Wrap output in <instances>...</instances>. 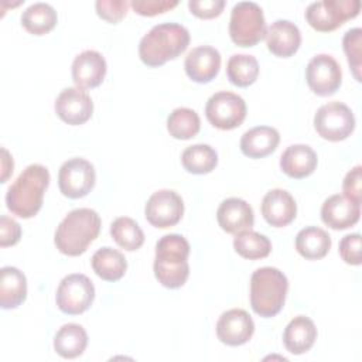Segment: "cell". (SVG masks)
Returning <instances> with one entry per match:
<instances>
[{"label":"cell","instance_id":"cell-1","mask_svg":"<svg viewBox=\"0 0 362 362\" xmlns=\"http://www.w3.org/2000/svg\"><path fill=\"white\" fill-rule=\"evenodd\" d=\"M49 184V171L41 164H30L8 187L6 205L20 218L28 219L42 206L44 192Z\"/></svg>","mask_w":362,"mask_h":362},{"label":"cell","instance_id":"cell-2","mask_svg":"<svg viewBox=\"0 0 362 362\" xmlns=\"http://www.w3.org/2000/svg\"><path fill=\"white\" fill-rule=\"evenodd\" d=\"M189 44L188 30L178 23L154 25L139 44V57L147 66H161L175 59Z\"/></svg>","mask_w":362,"mask_h":362},{"label":"cell","instance_id":"cell-3","mask_svg":"<svg viewBox=\"0 0 362 362\" xmlns=\"http://www.w3.org/2000/svg\"><path fill=\"white\" fill-rule=\"evenodd\" d=\"M189 243L178 235H164L156 243L154 276L158 283L167 288H178L184 286L189 274L188 264Z\"/></svg>","mask_w":362,"mask_h":362},{"label":"cell","instance_id":"cell-4","mask_svg":"<svg viewBox=\"0 0 362 362\" xmlns=\"http://www.w3.org/2000/svg\"><path fill=\"white\" fill-rule=\"evenodd\" d=\"M100 216L90 208L71 211L55 230V246L66 256H79L98 238L100 232Z\"/></svg>","mask_w":362,"mask_h":362},{"label":"cell","instance_id":"cell-5","mask_svg":"<svg viewBox=\"0 0 362 362\" xmlns=\"http://www.w3.org/2000/svg\"><path fill=\"white\" fill-rule=\"evenodd\" d=\"M288 281L283 272L276 267H260L250 277V305L252 310L263 317L277 315L286 301Z\"/></svg>","mask_w":362,"mask_h":362},{"label":"cell","instance_id":"cell-6","mask_svg":"<svg viewBox=\"0 0 362 362\" xmlns=\"http://www.w3.org/2000/svg\"><path fill=\"white\" fill-rule=\"evenodd\" d=\"M230 40L239 47H253L266 35L262 7L255 1H239L233 6L229 21Z\"/></svg>","mask_w":362,"mask_h":362},{"label":"cell","instance_id":"cell-7","mask_svg":"<svg viewBox=\"0 0 362 362\" xmlns=\"http://www.w3.org/2000/svg\"><path fill=\"white\" fill-rule=\"evenodd\" d=\"M359 0H321L311 3L305 10L307 23L320 33L334 31L346 20L359 14Z\"/></svg>","mask_w":362,"mask_h":362},{"label":"cell","instance_id":"cell-8","mask_svg":"<svg viewBox=\"0 0 362 362\" xmlns=\"http://www.w3.org/2000/svg\"><path fill=\"white\" fill-rule=\"evenodd\" d=\"M314 129L325 140L341 141L355 129V116L345 103L328 102L314 115Z\"/></svg>","mask_w":362,"mask_h":362},{"label":"cell","instance_id":"cell-9","mask_svg":"<svg viewBox=\"0 0 362 362\" xmlns=\"http://www.w3.org/2000/svg\"><path fill=\"white\" fill-rule=\"evenodd\" d=\"M95 287L85 274L74 273L65 276L57 288V305L68 315L85 313L93 303Z\"/></svg>","mask_w":362,"mask_h":362},{"label":"cell","instance_id":"cell-10","mask_svg":"<svg viewBox=\"0 0 362 362\" xmlns=\"http://www.w3.org/2000/svg\"><path fill=\"white\" fill-rule=\"evenodd\" d=\"M208 122L219 130H232L240 126L246 117V103L242 96L221 90L214 93L205 106Z\"/></svg>","mask_w":362,"mask_h":362},{"label":"cell","instance_id":"cell-11","mask_svg":"<svg viewBox=\"0 0 362 362\" xmlns=\"http://www.w3.org/2000/svg\"><path fill=\"white\" fill-rule=\"evenodd\" d=\"M95 167L85 158L75 157L65 161L58 171V185L61 192L71 198H82L95 187Z\"/></svg>","mask_w":362,"mask_h":362},{"label":"cell","instance_id":"cell-12","mask_svg":"<svg viewBox=\"0 0 362 362\" xmlns=\"http://www.w3.org/2000/svg\"><path fill=\"white\" fill-rule=\"evenodd\" d=\"M305 81L318 96L334 95L342 82V71L337 59L328 54H318L305 68Z\"/></svg>","mask_w":362,"mask_h":362},{"label":"cell","instance_id":"cell-13","mask_svg":"<svg viewBox=\"0 0 362 362\" xmlns=\"http://www.w3.org/2000/svg\"><path fill=\"white\" fill-rule=\"evenodd\" d=\"M184 214L182 198L173 189H160L147 199L144 215L156 228L165 229L177 225Z\"/></svg>","mask_w":362,"mask_h":362},{"label":"cell","instance_id":"cell-14","mask_svg":"<svg viewBox=\"0 0 362 362\" xmlns=\"http://www.w3.org/2000/svg\"><path fill=\"white\" fill-rule=\"evenodd\" d=\"M54 109L62 122L71 126H79L92 117L93 102L86 90L72 86L64 89L57 96Z\"/></svg>","mask_w":362,"mask_h":362},{"label":"cell","instance_id":"cell-15","mask_svg":"<svg viewBox=\"0 0 362 362\" xmlns=\"http://www.w3.org/2000/svg\"><path fill=\"white\" fill-rule=\"evenodd\" d=\"M255 332L252 317L242 308H232L221 314L216 322L218 339L229 346L246 344Z\"/></svg>","mask_w":362,"mask_h":362},{"label":"cell","instance_id":"cell-16","mask_svg":"<svg viewBox=\"0 0 362 362\" xmlns=\"http://www.w3.org/2000/svg\"><path fill=\"white\" fill-rule=\"evenodd\" d=\"M184 68L188 78L194 82L208 83L219 72L221 54L211 45L195 47L185 57Z\"/></svg>","mask_w":362,"mask_h":362},{"label":"cell","instance_id":"cell-17","mask_svg":"<svg viewBox=\"0 0 362 362\" xmlns=\"http://www.w3.org/2000/svg\"><path fill=\"white\" fill-rule=\"evenodd\" d=\"M105 57L93 49H86L78 54L72 62V79L81 89L99 86L106 75Z\"/></svg>","mask_w":362,"mask_h":362},{"label":"cell","instance_id":"cell-18","mask_svg":"<svg viewBox=\"0 0 362 362\" xmlns=\"http://www.w3.org/2000/svg\"><path fill=\"white\" fill-rule=\"evenodd\" d=\"M260 208L264 221L274 228L287 226L297 215V204L294 198L288 191L281 188L270 189L263 197Z\"/></svg>","mask_w":362,"mask_h":362},{"label":"cell","instance_id":"cell-19","mask_svg":"<svg viewBox=\"0 0 362 362\" xmlns=\"http://www.w3.org/2000/svg\"><path fill=\"white\" fill-rule=\"evenodd\" d=\"M361 216V204L335 194L327 198L321 206L322 222L335 230H344L354 226Z\"/></svg>","mask_w":362,"mask_h":362},{"label":"cell","instance_id":"cell-20","mask_svg":"<svg viewBox=\"0 0 362 362\" xmlns=\"http://www.w3.org/2000/svg\"><path fill=\"white\" fill-rule=\"evenodd\" d=\"M216 219L226 233H238L252 229L255 223L252 206L245 199L236 197L226 198L221 202L216 211Z\"/></svg>","mask_w":362,"mask_h":362},{"label":"cell","instance_id":"cell-21","mask_svg":"<svg viewBox=\"0 0 362 362\" xmlns=\"http://www.w3.org/2000/svg\"><path fill=\"white\" fill-rule=\"evenodd\" d=\"M266 45L272 54L288 58L297 52L301 44L298 27L288 20H276L266 30Z\"/></svg>","mask_w":362,"mask_h":362},{"label":"cell","instance_id":"cell-22","mask_svg":"<svg viewBox=\"0 0 362 362\" xmlns=\"http://www.w3.org/2000/svg\"><path fill=\"white\" fill-rule=\"evenodd\" d=\"M317 153L307 144L288 146L280 157L283 173L296 180L311 175L317 168Z\"/></svg>","mask_w":362,"mask_h":362},{"label":"cell","instance_id":"cell-23","mask_svg":"<svg viewBox=\"0 0 362 362\" xmlns=\"http://www.w3.org/2000/svg\"><path fill=\"white\" fill-rule=\"evenodd\" d=\"M317 339V328L305 315L294 317L283 332V342L290 354L301 355L310 351Z\"/></svg>","mask_w":362,"mask_h":362},{"label":"cell","instance_id":"cell-24","mask_svg":"<svg viewBox=\"0 0 362 362\" xmlns=\"http://www.w3.org/2000/svg\"><path fill=\"white\" fill-rule=\"evenodd\" d=\"M280 141V134L274 127L256 126L243 133L240 150L249 158H263L272 154Z\"/></svg>","mask_w":362,"mask_h":362},{"label":"cell","instance_id":"cell-25","mask_svg":"<svg viewBox=\"0 0 362 362\" xmlns=\"http://www.w3.org/2000/svg\"><path fill=\"white\" fill-rule=\"evenodd\" d=\"M27 297V279L13 266L0 270V305L4 310L17 308Z\"/></svg>","mask_w":362,"mask_h":362},{"label":"cell","instance_id":"cell-26","mask_svg":"<svg viewBox=\"0 0 362 362\" xmlns=\"http://www.w3.org/2000/svg\"><path fill=\"white\" fill-rule=\"evenodd\" d=\"M86 345L88 334L82 325L75 322L62 325L54 337V349L65 359H72L82 355Z\"/></svg>","mask_w":362,"mask_h":362},{"label":"cell","instance_id":"cell-27","mask_svg":"<svg viewBox=\"0 0 362 362\" xmlns=\"http://www.w3.org/2000/svg\"><path fill=\"white\" fill-rule=\"evenodd\" d=\"M92 269L98 277L106 281L120 280L127 269L126 257L122 252L105 246L98 249L92 256Z\"/></svg>","mask_w":362,"mask_h":362},{"label":"cell","instance_id":"cell-28","mask_svg":"<svg viewBox=\"0 0 362 362\" xmlns=\"http://www.w3.org/2000/svg\"><path fill=\"white\" fill-rule=\"evenodd\" d=\"M296 249L308 260L322 259L331 249V236L318 226H307L297 233Z\"/></svg>","mask_w":362,"mask_h":362},{"label":"cell","instance_id":"cell-29","mask_svg":"<svg viewBox=\"0 0 362 362\" xmlns=\"http://www.w3.org/2000/svg\"><path fill=\"white\" fill-rule=\"evenodd\" d=\"M57 11L48 3H34L21 14L23 27L34 35H44L49 33L57 25Z\"/></svg>","mask_w":362,"mask_h":362},{"label":"cell","instance_id":"cell-30","mask_svg":"<svg viewBox=\"0 0 362 362\" xmlns=\"http://www.w3.org/2000/svg\"><path fill=\"white\" fill-rule=\"evenodd\" d=\"M181 163L188 173L208 174L216 167L218 154L209 144L198 143L187 147L182 151Z\"/></svg>","mask_w":362,"mask_h":362},{"label":"cell","instance_id":"cell-31","mask_svg":"<svg viewBox=\"0 0 362 362\" xmlns=\"http://www.w3.org/2000/svg\"><path fill=\"white\" fill-rule=\"evenodd\" d=\"M226 75L235 86L246 88L257 79L259 62L253 55L235 54L226 64Z\"/></svg>","mask_w":362,"mask_h":362},{"label":"cell","instance_id":"cell-32","mask_svg":"<svg viewBox=\"0 0 362 362\" xmlns=\"http://www.w3.org/2000/svg\"><path fill=\"white\" fill-rule=\"evenodd\" d=\"M233 247L239 256L249 260H257L269 256L272 243L267 236L247 229L236 233L233 238Z\"/></svg>","mask_w":362,"mask_h":362},{"label":"cell","instance_id":"cell-33","mask_svg":"<svg viewBox=\"0 0 362 362\" xmlns=\"http://www.w3.org/2000/svg\"><path fill=\"white\" fill-rule=\"evenodd\" d=\"M199 129V116L189 107H177L170 113L167 119V130L170 136L178 140H188L195 137Z\"/></svg>","mask_w":362,"mask_h":362},{"label":"cell","instance_id":"cell-34","mask_svg":"<svg viewBox=\"0 0 362 362\" xmlns=\"http://www.w3.org/2000/svg\"><path fill=\"white\" fill-rule=\"evenodd\" d=\"M110 235L113 240L124 250L133 252L144 243V233L139 223L129 216H119L110 225Z\"/></svg>","mask_w":362,"mask_h":362},{"label":"cell","instance_id":"cell-35","mask_svg":"<svg viewBox=\"0 0 362 362\" xmlns=\"http://www.w3.org/2000/svg\"><path fill=\"white\" fill-rule=\"evenodd\" d=\"M344 51L348 58V64L352 69V74L358 82H361V49H362V30L352 28L348 30L342 40Z\"/></svg>","mask_w":362,"mask_h":362},{"label":"cell","instance_id":"cell-36","mask_svg":"<svg viewBox=\"0 0 362 362\" xmlns=\"http://www.w3.org/2000/svg\"><path fill=\"white\" fill-rule=\"evenodd\" d=\"M129 6L126 0H98L95 3L98 16L112 24L119 23L126 16Z\"/></svg>","mask_w":362,"mask_h":362},{"label":"cell","instance_id":"cell-37","mask_svg":"<svg viewBox=\"0 0 362 362\" xmlns=\"http://www.w3.org/2000/svg\"><path fill=\"white\" fill-rule=\"evenodd\" d=\"M178 4L175 0H133L130 3L134 13L140 16L153 17L174 8Z\"/></svg>","mask_w":362,"mask_h":362},{"label":"cell","instance_id":"cell-38","mask_svg":"<svg viewBox=\"0 0 362 362\" xmlns=\"http://www.w3.org/2000/svg\"><path fill=\"white\" fill-rule=\"evenodd\" d=\"M339 255L345 263L359 266L361 264V235L351 233L344 236L339 242Z\"/></svg>","mask_w":362,"mask_h":362},{"label":"cell","instance_id":"cell-39","mask_svg":"<svg viewBox=\"0 0 362 362\" xmlns=\"http://www.w3.org/2000/svg\"><path fill=\"white\" fill-rule=\"evenodd\" d=\"M344 197L348 199L361 204L362 199V167L355 165L344 178L342 182Z\"/></svg>","mask_w":362,"mask_h":362},{"label":"cell","instance_id":"cell-40","mask_svg":"<svg viewBox=\"0 0 362 362\" xmlns=\"http://www.w3.org/2000/svg\"><path fill=\"white\" fill-rule=\"evenodd\" d=\"M225 7L223 0H191L188 1L189 11L199 18H214L218 17Z\"/></svg>","mask_w":362,"mask_h":362},{"label":"cell","instance_id":"cell-41","mask_svg":"<svg viewBox=\"0 0 362 362\" xmlns=\"http://www.w3.org/2000/svg\"><path fill=\"white\" fill-rule=\"evenodd\" d=\"M21 238L20 225L10 216L1 215L0 218V246L7 247L16 245Z\"/></svg>","mask_w":362,"mask_h":362},{"label":"cell","instance_id":"cell-42","mask_svg":"<svg viewBox=\"0 0 362 362\" xmlns=\"http://www.w3.org/2000/svg\"><path fill=\"white\" fill-rule=\"evenodd\" d=\"M1 154H3V158H1V170H3L1 182H6L8 175L13 173V158L10 157V154L6 148H1Z\"/></svg>","mask_w":362,"mask_h":362}]
</instances>
